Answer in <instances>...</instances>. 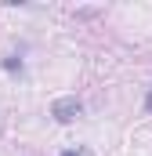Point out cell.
<instances>
[{
  "instance_id": "3957f363",
  "label": "cell",
  "mask_w": 152,
  "mask_h": 156,
  "mask_svg": "<svg viewBox=\"0 0 152 156\" xmlns=\"http://www.w3.org/2000/svg\"><path fill=\"white\" fill-rule=\"evenodd\" d=\"M145 109L152 113V87H149V98H145Z\"/></svg>"
},
{
  "instance_id": "6da1fadb",
  "label": "cell",
  "mask_w": 152,
  "mask_h": 156,
  "mask_svg": "<svg viewBox=\"0 0 152 156\" xmlns=\"http://www.w3.org/2000/svg\"><path fill=\"white\" fill-rule=\"evenodd\" d=\"M80 113H83V102H80L76 94H62V98L51 102V116L58 120V123H73Z\"/></svg>"
},
{
  "instance_id": "277c9868",
  "label": "cell",
  "mask_w": 152,
  "mask_h": 156,
  "mask_svg": "<svg viewBox=\"0 0 152 156\" xmlns=\"http://www.w3.org/2000/svg\"><path fill=\"white\" fill-rule=\"evenodd\" d=\"M62 156H80V149H69V153H62Z\"/></svg>"
},
{
  "instance_id": "7a4b0ae2",
  "label": "cell",
  "mask_w": 152,
  "mask_h": 156,
  "mask_svg": "<svg viewBox=\"0 0 152 156\" xmlns=\"http://www.w3.org/2000/svg\"><path fill=\"white\" fill-rule=\"evenodd\" d=\"M4 69H7V73H22V58H18V55H7V58H4Z\"/></svg>"
}]
</instances>
